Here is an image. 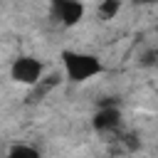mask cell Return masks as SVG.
Listing matches in <instances>:
<instances>
[{
	"label": "cell",
	"mask_w": 158,
	"mask_h": 158,
	"mask_svg": "<svg viewBox=\"0 0 158 158\" xmlns=\"http://www.w3.org/2000/svg\"><path fill=\"white\" fill-rule=\"evenodd\" d=\"M64 62V72L72 81H86L91 77H96L101 72V62L94 54H84V52H64L62 54Z\"/></svg>",
	"instance_id": "obj_1"
},
{
	"label": "cell",
	"mask_w": 158,
	"mask_h": 158,
	"mask_svg": "<svg viewBox=\"0 0 158 158\" xmlns=\"http://www.w3.org/2000/svg\"><path fill=\"white\" fill-rule=\"evenodd\" d=\"M12 79L20 84H37L42 81V62L35 57H20L12 64Z\"/></svg>",
	"instance_id": "obj_2"
},
{
	"label": "cell",
	"mask_w": 158,
	"mask_h": 158,
	"mask_svg": "<svg viewBox=\"0 0 158 158\" xmlns=\"http://www.w3.org/2000/svg\"><path fill=\"white\" fill-rule=\"evenodd\" d=\"M54 12L64 25H77L84 15V5H79V2H54Z\"/></svg>",
	"instance_id": "obj_3"
},
{
	"label": "cell",
	"mask_w": 158,
	"mask_h": 158,
	"mask_svg": "<svg viewBox=\"0 0 158 158\" xmlns=\"http://www.w3.org/2000/svg\"><path fill=\"white\" fill-rule=\"evenodd\" d=\"M118 111L116 109H101L96 116H94V126L99 128V131H114L116 126H118Z\"/></svg>",
	"instance_id": "obj_4"
},
{
	"label": "cell",
	"mask_w": 158,
	"mask_h": 158,
	"mask_svg": "<svg viewBox=\"0 0 158 158\" xmlns=\"http://www.w3.org/2000/svg\"><path fill=\"white\" fill-rule=\"evenodd\" d=\"M7 158H40V153H37L32 146H25V143H20V146H15V148L7 153Z\"/></svg>",
	"instance_id": "obj_5"
},
{
	"label": "cell",
	"mask_w": 158,
	"mask_h": 158,
	"mask_svg": "<svg viewBox=\"0 0 158 158\" xmlns=\"http://www.w3.org/2000/svg\"><path fill=\"white\" fill-rule=\"evenodd\" d=\"M114 12H118V2H104V5H99V15H104L106 20H111Z\"/></svg>",
	"instance_id": "obj_6"
}]
</instances>
